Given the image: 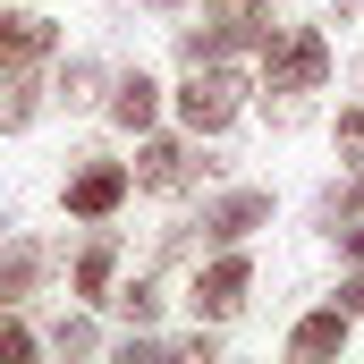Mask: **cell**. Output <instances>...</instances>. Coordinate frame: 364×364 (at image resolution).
Wrapping results in <instances>:
<instances>
[{
  "instance_id": "obj_1",
  "label": "cell",
  "mask_w": 364,
  "mask_h": 364,
  "mask_svg": "<svg viewBox=\"0 0 364 364\" xmlns=\"http://www.w3.org/2000/svg\"><path fill=\"white\" fill-rule=\"evenodd\" d=\"M246 102H255V77L237 68V60H195L178 68V85H170V119H178L186 136H229L237 119H246Z\"/></svg>"
},
{
  "instance_id": "obj_2",
  "label": "cell",
  "mask_w": 364,
  "mask_h": 364,
  "mask_svg": "<svg viewBox=\"0 0 364 364\" xmlns=\"http://www.w3.org/2000/svg\"><path fill=\"white\" fill-rule=\"evenodd\" d=\"M331 77H339L331 26H272L255 51V93H331Z\"/></svg>"
},
{
  "instance_id": "obj_3",
  "label": "cell",
  "mask_w": 364,
  "mask_h": 364,
  "mask_svg": "<svg viewBox=\"0 0 364 364\" xmlns=\"http://www.w3.org/2000/svg\"><path fill=\"white\" fill-rule=\"evenodd\" d=\"M272 0H195V26H178V68L195 60H255L272 34Z\"/></svg>"
},
{
  "instance_id": "obj_4",
  "label": "cell",
  "mask_w": 364,
  "mask_h": 364,
  "mask_svg": "<svg viewBox=\"0 0 364 364\" xmlns=\"http://www.w3.org/2000/svg\"><path fill=\"white\" fill-rule=\"evenodd\" d=\"M186 322H237L246 305H255V246H203L195 263H186V288H178Z\"/></svg>"
},
{
  "instance_id": "obj_5",
  "label": "cell",
  "mask_w": 364,
  "mask_h": 364,
  "mask_svg": "<svg viewBox=\"0 0 364 364\" xmlns=\"http://www.w3.org/2000/svg\"><path fill=\"white\" fill-rule=\"evenodd\" d=\"M127 170H136V195H203V186L220 178V161H212L203 136H186V127H144Z\"/></svg>"
},
{
  "instance_id": "obj_6",
  "label": "cell",
  "mask_w": 364,
  "mask_h": 364,
  "mask_svg": "<svg viewBox=\"0 0 364 364\" xmlns=\"http://www.w3.org/2000/svg\"><path fill=\"white\" fill-rule=\"evenodd\" d=\"M127 203H136V170L110 161V153H93V144H77L68 170H60V212L77 229H93V220H119Z\"/></svg>"
},
{
  "instance_id": "obj_7",
  "label": "cell",
  "mask_w": 364,
  "mask_h": 364,
  "mask_svg": "<svg viewBox=\"0 0 364 364\" xmlns=\"http://www.w3.org/2000/svg\"><path fill=\"white\" fill-rule=\"evenodd\" d=\"M272 212H279L272 186H255V178H212V186H203V203H195L186 220H195L203 246H255V237L272 229Z\"/></svg>"
},
{
  "instance_id": "obj_8",
  "label": "cell",
  "mask_w": 364,
  "mask_h": 364,
  "mask_svg": "<svg viewBox=\"0 0 364 364\" xmlns=\"http://www.w3.org/2000/svg\"><path fill=\"white\" fill-rule=\"evenodd\" d=\"M68 263V237H43V229H0V305H34Z\"/></svg>"
},
{
  "instance_id": "obj_9",
  "label": "cell",
  "mask_w": 364,
  "mask_h": 364,
  "mask_svg": "<svg viewBox=\"0 0 364 364\" xmlns=\"http://www.w3.org/2000/svg\"><path fill=\"white\" fill-rule=\"evenodd\" d=\"M68 51V26L43 0H0V68H51Z\"/></svg>"
},
{
  "instance_id": "obj_10",
  "label": "cell",
  "mask_w": 364,
  "mask_h": 364,
  "mask_svg": "<svg viewBox=\"0 0 364 364\" xmlns=\"http://www.w3.org/2000/svg\"><path fill=\"white\" fill-rule=\"evenodd\" d=\"M119 272H127V237H119L110 220H93L85 237L68 246V263H60V279H68V296H77V305H110Z\"/></svg>"
},
{
  "instance_id": "obj_11",
  "label": "cell",
  "mask_w": 364,
  "mask_h": 364,
  "mask_svg": "<svg viewBox=\"0 0 364 364\" xmlns=\"http://www.w3.org/2000/svg\"><path fill=\"white\" fill-rule=\"evenodd\" d=\"M102 119H110V127H119V136L136 144L144 127H161V119H170V85H161V77H153L144 60H127V68H110V93H102Z\"/></svg>"
},
{
  "instance_id": "obj_12",
  "label": "cell",
  "mask_w": 364,
  "mask_h": 364,
  "mask_svg": "<svg viewBox=\"0 0 364 364\" xmlns=\"http://www.w3.org/2000/svg\"><path fill=\"white\" fill-rule=\"evenodd\" d=\"M43 77H51V110H68V119L93 110V119H102V93H110V60H102V51H60Z\"/></svg>"
},
{
  "instance_id": "obj_13",
  "label": "cell",
  "mask_w": 364,
  "mask_h": 364,
  "mask_svg": "<svg viewBox=\"0 0 364 364\" xmlns=\"http://www.w3.org/2000/svg\"><path fill=\"white\" fill-rule=\"evenodd\" d=\"M102 314H119V331H161L170 322V272H153V263L119 272V288H110Z\"/></svg>"
},
{
  "instance_id": "obj_14",
  "label": "cell",
  "mask_w": 364,
  "mask_h": 364,
  "mask_svg": "<svg viewBox=\"0 0 364 364\" xmlns=\"http://www.w3.org/2000/svg\"><path fill=\"white\" fill-rule=\"evenodd\" d=\"M348 339H356V314L331 296V305H305V314L288 322V339H279V348H288L296 364H322V356H339Z\"/></svg>"
},
{
  "instance_id": "obj_15",
  "label": "cell",
  "mask_w": 364,
  "mask_h": 364,
  "mask_svg": "<svg viewBox=\"0 0 364 364\" xmlns=\"http://www.w3.org/2000/svg\"><path fill=\"white\" fill-rule=\"evenodd\" d=\"M51 119V77L43 68H0V136H34Z\"/></svg>"
},
{
  "instance_id": "obj_16",
  "label": "cell",
  "mask_w": 364,
  "mask_h": 364,
  "mask_svg": "<svg viewBox=\"0 0 364 364\" xmlns=\"http://www.w3.org/2000/svg\"><path fill=\"white\" fill-rule=\"evenodd\" d=\"M110 348V331H102V305H60L51 322H43V356H102Z\"/></svg>"
},
{
  "instance_id": "obj_17",
  "label": "cell",
  "mask_w": 364,
  "mask_h": 364,
  "mask_svg": "<svg viewBox=\"0 0 364 364\" xmlns=\"http://www.w3.org/2000/svg\"><path fill=\"white\" fill-rule=\"evenodd\" d=\"M43 356V322L34 305H0V364H34Z\"/></svg>"
},
{
  "instance_id": "obj_18",
  "label": "cell",
  "mask_w": 364,
  "mask_h": 364,
  "mask_svg": "<svg viewBox=\"0 0 364 364\" xmlns=\"http://www.w3.org/2000/svg\"><path fill=\"white\" fill-rule=\"evenodd\" d=\"M195 255H203V237H195V220L178 212V220H170V229L153 237V255H144V263H153V272H186Z\"/></svg>"
},
{
  "instance_id": "obj_19",
  "label": "cell",
  "mask_w": 364,
  "mask_h": 364,
  "mask_svg": "<svg viewBox=\"0 0 364 364\" xmlns=\"http://www.w3.org/2000/svg\"><path fill=\"white\" fill-rule=\"evenodd\" d=\"M255 102H263V127L296 136V127H314V102H322V93H255Z\"/></svg>"
},
{
  "instance_id": "obj_20",
  "label": "cell",
  "mask_w": 364,
  "mask_h": 364,
  "mask_svg": "<svg viewBox=\"0 0 364 364\" xmlns=\"http://www.w3.org/2000/svg\"><path fill=\"white\" fill-rule=\"evenodd\" d=\"M331 296H339V305H348V314H356V322H364V263H348V279H339Z\"/></svg>"
},
{
  "instance_id": "obj_21",
  "label": "cell",
  "mask_w": 364,
  "mask_h": 364,
  "mask_svg": "<svg viewBox=\"0 0 364 364\" xmlns=\"http://www.w3.org/2000/svg\"><path fill=\"white\" fill-rule=\"evenodd\" d=\"M331 246H339L348 263H364V212H356V220H348V229H331Z\"/></svg>"
},
{
  "instance_id": "obj_22",
  "label": "cell",
  "mask_w": 364,
  "mask_h": 364,
  "mask_svg": "<svg viewBox=\"0 0 364 364\" xmlns=\"http://www.w3.org/2000/svg\"><path fill=\"white\" fill-rule=\"evenodd\" d=\"M136 9H153V17H186L195 0H136Z\"/></svg>"
},
{
  "instance_id": "obj_23",
  "label": "cell",
  "mask_w": 364,
  "mask_h": 364,
  "mask_svg": "<svg viewBox=\"0 0 364 364\" xmlns=\"http://www.w3.org/2000/svg\"><path fill=\"white\" fill-rule=\"evenodd\" d=\"M0 220H9V195H0Z\"/></svg>"
}]
</instances>
